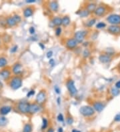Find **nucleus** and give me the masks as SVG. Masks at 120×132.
<instances>
[{
  "label": "nucleus",
  "instance_id": "obj_1",
  "mask_svg": "<svg viewBox=\"0 0 120 132\" xmlns=\"http://www.w3.org/2000/svg\"><path fill=\"white\" fill-rule=\"evenodd\" d=\"M22 79L19 76H15L9 82V86L14 90H17L22 86Z\"/></svg>",
  "mask_w": 120,
  "mask_h": 132
},
{
  "label": "nucleus",
  "instance_id": "obj_2",
  "mask_svg": "<svg viewBox=\"0 0 120 132\" xmlns=\"http://www.w3.org/2000/svg\"><path fill=\"white\" fill-rule=\"evenodd\" d=\"M95 111L93 107L89 105H84L80 107L79 113L84 117H91L95 114Z\"/></svg>",
  "mask_w": 120,
  "mask_h": 132
},
{
  "label": "nucleus",
  "instance_id": "obj_3",
  "mask_svg": "<svg viewBox=\"0 0 120 132\" xmlns=\"http://www.w3.org/2000/svg\"><path fill=\"white\" fill-rule=\"evenodd\" d=\"M30 103L27 102V101H20L17 105V109H18L19 112L23 114H29V111H30Z\"/></svg>",
  "mask_w": 120,
  "mask_h": 132
},
{
  "label": "nucleus",
  "instance_id": "obj_4",
  "mask_svg": "<svg viewBox=\"0 0 120 132\" xmlns=\"http://www.w3.org/2000/svg\"><path fill=\"white\" fill-rule=\"evenodd\" d=\"M66 86L68 88L69 93L71 96H75L77 93V89L75 85V82L73 80H69L66 82Z\"/></svg>",
  "mask_w": 120,
  "mask_h": 132
},
{
  "label": "nucleus",
  "instance_id": "obj_5",
  "mask_svg": "<svg viewBox=\"0 0 120 132\" xmlns=\"http://www.w3.org/2000/svg\"><path fill=\"white\" fill-rule=\"evenodd\" d=\"M107 21L112 25H120V15L118 14H111L106 19Z\"/></svg>",
  "mask_w": 120,
  "mask_h": 132
},
{
  "label": "nucleus",
  "instance_id": "obj_6",
  "mask_svg": "<svg viewBox=\"0 0 120 132\" xmlns=\"http://www.w3.org/2000/svg\"><path fill=\"white\" fill-rule=\"evenodd\" d=\"M47 99V93L45 90H41L39 91L36 96L35 101L36 103L39 105H43V103L46 101Z\"/></svg>",
  "mask_w": 120,
  "mask_h": 132
},
{
  "label": "nucleus",
  "instance_id": "obj_7",
  "mask_svg": "<svg viewBox=\"0 0 120 132\" xmlns=\"http://www.w3.org/2000/svg\"><path fill=\"white\" fill-rule=\"evenodd\" d=\"M87 34V32L86 30H80L77 31L74 34V39L77 41L78 43H83V41L85 39V37Z\"/></svg>",
  "mask_w": 120,
  "mask_h": 132
},
{
  "label": "nucleus",
  "instance_id": "obj_8",
  "mask_svg": "<svg viewBox=\"0 0 120 132\" xmlns=\"http://www.w3.org/2000/svg\"><path fill=\"white\" fill-rule=\"evenodd\" d=\"M77 44H78V43L74 38H69L66 42V48H68V50H74L77 46Z\"/></svg>",
  "mask_w": 120,
  "mask_h": 132
},
{
  "label": "nucleus",
  "instance_id": "obj_9",
  "mask_svg": "<svg viewBox=\"0 0 120 132\" xmlns=\"http://www.w3.org/2000/svg\"><path fill=\"white\" fill-rule=\"evenodd\" d=\"M12 71L14 74L16 75H19L20 74L23 73V67L22 65L19 63H16L13 66V68H12Z\"/></svg>",
  "mask_w": 120,
  "mask_h": 132
},
{
  "label": "nucleus",
  "instance_id": "obj_10",
  "mask_svg": "<svg viewBox=\"0 0 120 132\" xmlns=\"http://www.w3.org/2000/svg\"><path fill=\"white\" fill-rule=\"evenodd\" d=\"M11 77V71L8 69H3L0 71V79L4 81L9 80Z\"/></svg>",
  "mask_w": 120,
  "mask_h": 132
},
{
  "label": "nucleus",
  "instance_id": "obj_11",
  "mask_svg": "<svg viewBox=\"0 0 120 132\" xmlns=\"http://www.w3.org/2000/svg\"><path fill=\"white\" fill-rule=\"evenodd\" d=\"M107 32L113 35L120 34V25H110L107 27Z\"/></svg>",
  "mask_w": 120,
  "mask_h": 132
},
{
  "label": "nucleus",
  "instance_id": "obj_12",
  "mask_svg": "<svg viewBox=\"0 0 120 132\" xmlns=\"http://www.w3.org/2000/svg\"><path fill=\"white\" fill-rule=\"evenodd\" d=\"M106 7H105V6L100 5V6L97 7L96 9L95 10V12H94V14L96 16H98V17H102V16H104L105 14H106Z\"/></svg>",
  "mask_w": 120,
  "mask_h": 132
},
{
  "label": "nucleus",
  "instance_id": "obj_13",
  "mask_svg": "<svg viewBox=\"0 0 120 132\" xmlns=\"http://www.w3.org/2000/svg\"><path fill=\"white\" fill-rule=\"evenodd\" d=\"M40 105L36 103H30V111H29V114H35L37 112H39L40 110Z\"/></svg>",
  "mask_w": 120,
  "mask_h": 132
},
{
  "label": "nucleus",
  "instance_id": "obj_14",
  "mask_svg": "<svg viewBox=\"0 0 120 132\" xmlns=\"http://www.w3.org/2000/svg\"><path fill=\"white\" fill-rule=\"evenodd\" d=\"M104 107L105 105L101 101H95L93 103V108L95 111L99 112V113L102 112V110L104 109Z\"/></svg>",
  "mask_w": 120,
  "mask_h": 132
},
{
  "label": "nucleus",
  "instance_id": "obj_15",
  "mask_svg": "<svg viewBox=\"0 0 120 132\" xmlns=\"http://www.w3.org/2000/svg\"><path fill=\"white\" fill-rule=\"evenodd\" d=\"M99 60L102 64H108L111 61V57L107 54H102L99 57Z\"/></svg>",
  "mask_w": 120,
  "mask_h": 132
},
{
  "label": "nucleus",
  "instance_id": "obj_16",
  "mask_svg": "<svg viewBox=\"0 0 120 132\" xmlns=\"http://www.w3.org/2000/svg\"><path fill=\"white\" fill-rule=\"evenodd\" d=\"M11 111V107L9 105H4L0 107V114L2 116H5L10 113Z\"/></svg>",
  "mask_w": 120,
  "mask_h": 132
},
{
  "label": "nucleus",
  "instance_id": "obj_17",
  "mask_svg": "<svg viewBox=\"0 0 120 132\" xmlns=\"http://www.w3.org/2000/svg\"><path fill=\"white\" fill-rule=\"evenodd\" d=\"M34 13V9L32 7H27L23 9V16L27 18L33 16Z\"/></svg>",
  "mask_w": 120,
  "mask_h": 132
},
{
  "label": "nucleus",
  "instance_id": "obj_18",
  "mask_svg": "<svg viewBox=\"0 0 120 132\" xmlns=\"http://www.w3.org/2000/svg\"><path fill=\"white\" fill-rule=\"evenodd\" d=\"M50 9L53 12H57L59 9V3L56 1H52L49 3Z\"/></svg>",
  "mask_w": 120,
  "mask_h": 132
},
{
  "label": "nucleus",
  "instance_id": "obj_19",
  "mask_svg": "<svg viewBox=\"0 0 120 132\" xmlns=\"http://www.w3.org/2000/svg\"><path fill=\"white\" fill-rule=\"evenodd\" d=\"M5 23H6V24H7L8 26H9V27H14V26H16V25L17 24V23H16V21H15V19H14L13 16L8 17L6 19Z\"/></svg>",
  "mask_w": 120,
  "mask_h": 132
},
{
  "label": "nucleus",
  "instance_id": "obj_20",
  "mask_svg": "<svg viewBox=\"0 0 120 132\" xmlns=\"http://www.w3.org/2000/svg\"><path fill=\"white\" fill-rule=\"evenodd\" d=\"M96 8H97V5L94 3H89L86 6V9L88 11L89 14L94 13Z\"/></svg>",
  "mask_w": 120,
  "mask_h": 132
},
{
  "label": "nucleus",
  "instance_id": "obj_21",
  "mask_svg": "<svg viewBox=\"0 0 120 132\" xmlns=\"http://www.w3.org/2000/svg\"><path fill=\"white\" fill-rule=\"evenodd\" d=\"M52 23L55 26L57 27H60V25H62V18L60 17H55L52 19Z\"/></svg>",
  "mask_w": 120,
  "mask_h": 132
},
{
  "label": "nucleus",
  "instance_id": "obj_22",
  "mask_svg": "<svg viewBox=\"0 0 120 132\" xmlns=\"http://www.w3.org/2000/svg\"><path fill=\"white\" fill-rule=\"evenodd\" d=\"M71 23V19L68 16H64V17H62V25H64L65 27H67Z\"/></svg>",
  "mask_w": 120,
  "mask_h": 132
},
{
  "label": "nucleus",
  "instance_id": "obj_23",
  "mask_svg": "<svg viewBox=\"0 0 120 132\" xmlns=\"http://www.w3.org/2000/svg\"><path fill=\"white\" fill-rule=\"evenodd\" d=\"M9 121L5 116H0V127H5L7 125Z\"/></svg>",
  "mask_w": 120,
  "mask_h": 132
},
{
  "label": "nucleus",
  "instance_id": "obj_24",
  "mask_svg": "<svg viewBox=\"0 0 120 132\" xmlns=\"http://www.w3.org/2000/svg\"><path fill=\"white\" fill-rule=\"evenodd\" d=\"M77 14H78L81 17H87L90 14L89 13V12L86 9H82L81 11H79V12L77 13Z\"/></svg>",
  "mask_w": 120,
  "mask_h": 132
},
{
  "label": "nucleus",
  "instance_id": "obj_25",
  "mask_svg": "<svg viewBox=\"0 0 120 132\" xmlns=\"http://www.w3.org/2000/svg\"><path fill=\"white\" fill-rule=\"evenodd\" d=\"M33 131V127L30 123H26L23 126L22 132H32Z\"/></svg>",
  "mask_w": 120,
  "mask_h": 132
},
{
  "label": "nucleus",
  "instance_id": "obj_26",
  "mask_svg": "<svg viewBox=\"0 0 120 132\" xmlns=\"http://www.w3.org/2000/svg\"><path fill=\"white\" fill-rule=\"evenodd\" d=\"M7 65V60L5 57H0V67L3 68Z\"/></svg>",
  "mask_w": 120,
  "mask_h": 132
},
{
  "label": "nucleus",
  "instance_id": "obj_27",
  "mask_svg": "<svg viewBox=\"0 0 120 132\" xmlns=\"http://www.w3.org/2000/svg\"><path fill=\"white\" fill-rule=\"evenodd\" d=\"M48 127V121L45 117L42 118V126H41V130H44Z\"/></svg>",
  "mask_w": 120,
  "mask_h": 132
},
{
  "label": "nucleus",
  "instance_id": "obj_28",
  "mask_svg": "<svg viewBox=\"0 0 120 132\" xmlns=\"http://www.w3.org/2000/svg\"><path fill=\"white\" fill-rule=\"evenodd\" d=\"M111 93L113 96H118L120 94V89L116 88V87H112L111 89Z\"/></svg>",
  "mask_w": 120,
  "mask_h": 132
},
{
  "label": "nucleus",
  "instance_id": "obj_29",
  "mask_svg": "<svg viewBox=\"0 0 120 132\" xmlns=\"http://www.w3.org/2000/svg\"><path fill=\"white\" fill-rule=\"evenodd\" d=\"M95 22H96V19L95 18L91 19L90 20H89L87 22V23H86L87 27H92V26L95 24Z\"/></svg>",
  "mask_w": 120,
  "mask_h": 132
},
{
  "label": "nucleus",
  "instance_id": "obj_30",
  "mask_svg": "<svg viewBox=\"0 0 120 132\" xmlns=\"http://www.w3.org/2000/svg\"><path fill=\"white\" fill-rule=\"evenodd\" d=\"M90 51L88 49H86V50L84 51V52H83V57H84V58H88V57L90 56Z\"/></svg>",
  "mask_w": 120,
  "mask_h": 132
},
{
  "label": "nucleus",
  "instance_id": "obj_31",
  "mask_svg": "<svg viewBox=\"0 0 120 132\" xmlns=\"http://www.w3.org/2000/svg\"><path fill=\"white\" fill-rule=\"evenodd\" d=\"M106 27V24L104 22H99V23L96 25V28L97 29H103L104 27Z\"/></svg>",
  "mask_w": 120,
  "mask_h": 132
},
{
  "label": "nucleus",
  "instance_id": "obj_32",
  "mask_svg": "<svg viewBox=\"0 0 120 132\" xmlns=\"http://www.w3.org/2000/svg\"><path fill=\"white\" fill-rule=\"evenodd\" d=\"M13 17H14V19H15V21H16V23H20L21 21V17L20 16H19V15H17V14H16V15H14Z\"/></svg>",
  "mask_w": 120,
  "mask_h": 132
},
{
  "label": "nucleus",
  "instance_id": "obj_33",
  "mask_svg": "<svg viewBox=\"0 0 120 132\" xmlns=\"http://www.w3.org/2000/svg\"><path fill=\"white\" fill-rule=\"evenodd\" d=\"M66 121H67V123L68 125H72L73 123V119L72 117L68 116L66 118Z\"/></svg>",
  "mask_w": 120,
  "mask_h": 132
},
{
  "label": "nucleus",
  "instance_id": "obj_34",
  "mask_svg": "<svg viewBox=\"0 0 120 132\" xmlns=\"http://www.w3.org/2000/svg\"><path fill=\"white\" fill-rule=\"evenodd\" d=\"M57 120L59 121V122H64V117L63 116V114H61V113H59L58 114V116L57 117Z\"/></svg>",
  "mask_w": 120,
  "mask_h": 132
},
{
  "label": "nucleus",
  "instance_id": "obj_35",
  "mask_svg": "<svg viewBox=\"0 0 120 132\" xmlns=\"http://www.w3.org/2000/svg\"><path fill=\"white\" fill-rule=\"evenodd\" d=\"M61 32H62L61 27H56V29H55V35H56L57 36H60V35L61 34Z\"/></svg>",
  "mask_w": 120,
  "mask_h": 132
},
{
  "label": "nucleus",
  "instance_id": "obj_36",
  "mask_svg": "<svg viewBox=\"0 0 120 132\" xmlns=\"http://www.w3.org/2000/svg\"><path fill=\"white\" fill-rule=\"evenodd\" d=\"M35 93V90H33V89H32V90H30V91H28V93H27V98H30V97L34 96Z\"/></svg>",
  "mask_w": 120,
  "mask_h": 132
},
{
  "label": "nucleus",
  "instance_id": "obj_37",
  "mask_svg": "<svg viewBox=\"0 0 120 132\" xmlns=\"http://www.w3.org/2000/svg\"><path fill=\"white\" fill-rule=\"evenodd\" d=\"M53 53L52 51H49L47 53V54H46V56H47V58L48 59H51V57L53 56Z\"/></svg>",
  "mask_w": 120,
  "mask_h": 132
},
{
  "label": "nucleus",
  "instance_id": "obj_38",
  "mask_svg": "<svg viewBox=\"0 0 120 132\" xmlns=\"http://www.w3.org/2000/svg\"><path fill=\"white\" fill-rule=\"evenodd\" d=\"M54 91L57 94H60L61 93V89L57 85H55L54 86Z\"/></svg>",
  "mask_w": 120,
  "mask_h": 132
},
{
  "label": "nucleus",
  "instance_id": "obj_39",
  "mask_svg": "<svg viewBox=\"0 0 120 132\" xmlns=\"http://www.w3.org/2000/svg\"><path fill=\"white\" fill-rule=\"evenodd\" d=\"M18 50V46H14L13 48H11V50H10V52L11 53H16L17 51Z\"/></svg>",
  "mask_w": 120,
  "mask_h": 132
},
{
  "label": "nucleus",
  "instance_id": "obj_40",
  "mask_svg": "<svg viewBox=\"0 0 120 132\" xmlns=\"http://www.w3.org/2000/svg\"><path fill=\"white\" fill-rule=\"evenodd\" d=\"M114 121L116 122H120V113L116 115L115 117H114Z\"/></svg>",
  "mask_w": 120,
  "mask_h": 132
},
{
  "label": "nucleus",
  "instance_id": "obj_41",
  "mask_svg": "<svg viewBox=\"0 0 120 132\" xmlns=\"http://www.w3.org/2000/svg\"><path fill=\"white\" fill-rule=\"evenodd\" d=\"M29 32H30V34H32V35L35 34V27H30V29H29Z\"/></svg>",
  "mask_w": 120,
  "mask_h": 132
},
{
  "label": "nucleus",
  "instance_id": "obj_42",
  "mask_svg": "<svg viewBox=\"0 0 120 132\" xmlns=\"http://www.w3.org/2000/svg\"><path fill=\"white\" fill-rule=\"evenodd\" d=\"M49 64H50V65H51V66H54L55 65V60L53 59H50V60H49Z\"/></svg>",
  "mask_w": 120,
  "mask_h": 132
},
{
  "label": "nucleus",
  "instance_id": "obj_43",
  "mask_svg": "<svg viewBox=\"0 0 120 132\" xmlns=\"http://www.w3.org/2000/svg\"><path fill=\"white\" fill-rule=\"evenodd\" d=\"M115 86H116V88H118V89H120V81H118V82H116Z\"/></svg>",
  "mask_w": 120,
  "mask_h": 132
},
{
  "label": "nucleus",
  "instance_id": "obj_44",
  "mask_svg": "<svg viewBox=\"0 0 120 132\" xmlns=\"http://www.w3.org/2000/svg\"><path fill=\"white\" fill-rule=\"evenodd\" d=\"M25 2L27 3H33L36 2V0H27Z\"/></svg>",
  "mask_w": 120,
  "mask_h": 132
},
{
  "label": "nucleus",
  "instance_id": "obj_45",
  "mask_svg": "<svg viewBox=\"0 0 120 132\" xmlns=\"http://www.w3.org/2000/svg\"><path fill=\"white\" fill-rule=\"evenodd\" d=\"M57 104L59 105L61 104V98H57Z\"/></svg>",
  "mask_w": 120,
  "mask_h": 132
},
{
  "label": "nucleus",
  "instance_id": "obj_46",
  "mask_svg": "<svg viewBox=\"0 0 120 132\" xmlns=\"http://www.w3.org/2000/svg\"><path fill=\"white\" fill-rule=\"evenodd\" d=\"M39 46L41 47V50H44V49H45V46H44V45H43V44H42V43H39Z\"/></svg>",
  "mask_w": 120,
  "mask_h": 132
},
{
  "label": "nucleus",
  "instance_id": "obj_47",
  "mask_svg": "<svg viewBox=\"0 0 120 132\" xmlns=\"http://www.w3.org/2000/svg\"><path fill=\"white\" fill-rule=\"evenodd\" d=\"M47 132H54V130H53V128H50L48 129Z\"/></svg>",
  "mask_w": 120,
  "mask_h": 132
},
{
  "label": "nucleus",
  "instance_id": "obj_48",
  "mask_svg": "<svg viewBox=\"0 0 120 132\" xmlns=\"http://www.w3.org/2000/svg\"><path fill=\"white\" fill-rule=\"evenodd\" d=\"M57 132H64V130H63V128H58Z\"/></svg>",
  "mask_w": 120,
  "mask_h": 132
},
{
  "label": "nucleus",
  "instance_id": "obj_49",
  "mask_svg": "<svg viewBox=\"0 0 120 132\" xmlns=\"http://www.w3.org/2000/svg\"><path fill=\"white\" fill-rule=\"evenodd\" d=\"M71 132H82L81 131H79L78 130H76V129H73V130L71 131Z\"/></svg>",
  "mask_w": 120,
  "mask_h": 132
},
{
  "label": "nucleus",
  "instance_id": "obj_50",
  "mask_svg": "<svg viewBox=\"0 0 120 132\" xmlns=\"http://www.w3.org/2000/svg\"><path fill=\"white\" fill-rule=\"evenodd\" d=\"M0 44H1V41H0Z\"/></svg>",
  "mask_w": 120,
  "mask_h": 132
}]
</instances>
